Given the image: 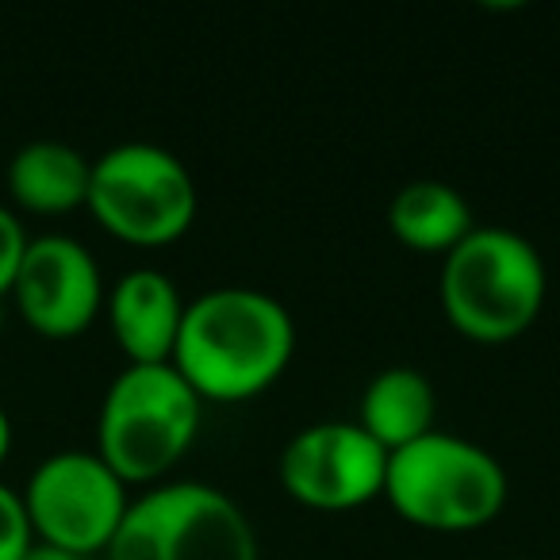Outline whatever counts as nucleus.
I'll return each mask as SVG.
<instances>
[{
    "label": "nucleus",
    "instance_id": "f257e3e1",
    "mask_svg": "<svg viewBox=\"0 0 560 560\" xmlns=\"http://www.w3.org/2000/svg\"><path fill=\"white\" fill-rule=\"evenodd\" d=\"M292 350L296 323L289 307L249 284H223L185 304L173 369L200 399H246L289 369Z\"/></svg>",
    "mask_w": 560,
    "mask_h": 560
},
{
    "label": "nucleus",
    "instance_id": "f03ea898",
    "mask_svg": "<svg viewBox=\"0 0 560 560\" xmlns=\"http://www.w3.org/2000/svg\"><path fill=\"white\" fill-rule=\"evenodd\" d=\"M442 307L472 342H511L545 304V261L511 226H472L442 257Z\"/></svg>",
    "mask_w": 560,
    "mask_h": 560
},
{
    "label": "nucleus",
    "instance_id": "7ed1b4c3",
    "mask_svg": "<svg viewBox=\"0 0 560 560\" xmlns=\"http://www.w3.org/2000/svg\"><path fill=\"white\" fill-rule=\"evenodd\" d=\"M196 430L200 396L173 361L127 365L104 392L96 453L124 483H147L185 457Z\"/></svg>",
    "mask_w": 560,
    "mask_h": 560
},
{
    "label": "nucleus",
    "instance_id": "20e7f679",
    "mask_svg": "<svg viewBox=\"0 0 560 560\" xmlns=\"http://www.w3.org/2000/svg\"><path fill=\"white\" fill-rule=\"evenodd\" d=\"M384 495L399 514L427 529H476L506 503V472L483 445L450 430H430L388 453Z\"/></svg>",
    "mask_w": 560,
    "mask_h": 560
},
{
    "label": "nucleus",
    "instance_id": "39448f33",
    "mask_svg": "<svg viewBox=\"0 0 560 560\" xmlns=\"http://www.w3.org/2000/svg\"><path fill=\"white\" fill-rule=\"evenodd\" d=\"M108 560H261L246 511L226 491L173 480L131 499Z\"/></svg>",
    "mask_w": 560,
    "mask_h": 560
},
{
    "label": "nucleus",
    "instance_id": "423d86ee",
    "mask_svg": "<svg viewBox=\"0 0 560 560\" xmlns=\"http://www.w3.org/2000/svg\"><path fill=\"white\" fill-rule=\"evenodd\" d=\"M89 211L135 246H162L192 226L200 196L188 165L158 142H119L89 173Z\"/></svg>",
    "mask_w": 560,
    "mask_h": 560
},
{
    "label": "nucleus",
    "instance_id": "0eeeda50",
    "mask_svg": "<svg viewBox=\"0 0 560 560\" xmlns=\"http://www.w3.org/2000/svg\"><path fill=\"white\" fill-rule=\"evenodd\" d=\"M24 506L39 541L89 557L112 545L131 499L101 453L62 450L35 465Z\"/></svg>",
    "mask_w": 560,
    "mask_h": 560
},
{
    "label": "nucleus",
    "instance_id": "6e6552de",
    "mask_svg": "<svg viewBox=\"0 0 560 560\" xmlns=\"http://www.w3.org/2000/svg\"><path fill=\"white\" fill-rule=\"evenodd\" d=\"M388 450L346 419L312 422L280 450V483L292 499L319 511L361 506L384 491Z\"/></svg>",
    "mask_w": 560,
    "mask_h": 560
},
{
    "label": "nucleus",
    "instance_id": "1a4fd4ad",
    "mask_svg": "<svg viewBox=\"0 0 560 560\" xmlns=\"http://www.w3.org/2000/svg\"><path fill=\"white\" fill-rule=\"evenodd\" d=\"M12 296L24 323L43 338H73L104 304L101 265L70 234H39L27 242Z\"/></svg>",
    "mask_w": 560,
    "mask_h": 560
},
{
    "label": "nucleus",
    "instance_id": "9d476101",
    "mask_svg": "<svg viewBox=\"0 0 560 560\" xmlns=\"http://www.w3.org/2000/svg\"><path fill=\"white\" fill-rule=\"evenodd\" d=\"M185 300L162 269H131L108 292V323L131 365L173 361Z\"/></svg>",
    "mask_w": 560,
    "mask_h": 560
},
{
    "label": "nucleus",
    "instance_id": "9b49d317",
    "mask_svg": "<svg viewBox=\"0 0 560 560\" xmlns=\"http://www.w3.org/2000/svg\"><path fill=\"white\" fill-rule=\"evenodd\" d=\"M93 162L78 147L58 139H35L9 162V192L24 211L62 215L85 203Z\"/></svg>",
    "mask_w": 560,
    "mask_h": 560
},
{
    "label": "nucleus",
    "instance_id": "f8f14e48",
    "mask_svg": "<svg viewBox=\"0 0 560 560\" xmlns=\"http://www.w3.org/2000/svg\"><path fill=\"white\" fill-rule=\"evenodd\" d=\"M438 396L427 373L411 365H392L365 384L358 427L373 434L384 450H404L415 438L434 430Z\"/></svg>",
    "mask_w": 560,
    "mask_h": 560
},
{
    "label": "nucleus",
    "instance_id": "ddd939ff",
    "mask_svg": "<svg viewBox=\"0 0 560 560\" xmlns=\"http://www.w3.org/2000/svg\"><path fill=\"white\" fill-rule=\"evenodd\" d=\"M388 223L404 246L419 254H450L472 231V208L450 180L419 177L407 180L388 203Z\"/></svg>",
    "mask_w": 560,
    "mask_h": 560
},
{
    "label": "nucleus",
    "instance_id": "4468645a",
    "mask_svg": "<svg viewBox=\"0 0 560 560\" xmlns=\"http://www.w3.org/2000/svg\"><path fill=\"white\" fill-rule=\"evenodd\" d=\"M35 545V529L27 518L24 495L0 483V560H24Z\"/></svg>",
    "mask_w": 560,
    "mask_h": 560
},
{
    "label": "nucleus",
    "instance_id": "2eb2a0df",
    "mask_svg": "<svg viewBox=\"0 0 560 560\" xmlns=\"http://www.w3.org/2000/svg\"><path fill=\"white\" fill-rule=\"evenodd\" d=\"M24 249H27L24 223H20V219L12 215L4 203H0V296H4V292H12V284H16Z\"/></svg>",
    "mask_w": 560,
    "mask_h": 560
},
{
    "label": "nucleus",
    "instance_id": "dca6fc26",
    "mask_svg": "<svg viewBox=\"0 0 560 560\" xmlns=\"http://www.w3.org/2000/svg\"><path fill=\"white\" fill-rule=\"evenodd\" d=\"M24 560H85V557H78V552H70V549H58V545L35 541Z\"/></svg>",
    "mask_w": 560,
    "mask_h": 560
},
{
    "label": "nucleus",
    "instance_id": "f3484780",
    "mask_svg": "<svg viewBox=\"0 0 560 560\" xmlns=\"http://www.w3.org/2000/svg\"><path fill=\"white\" fill-rule=\"evenodd\" d=\"M9 450H12V422H9V415H4V407H0V465H4Z\"/></svg>",
    "mask_w": 560,
    "mask_h": 560
},
{
    "label": "nucleus",
    "instance_id": "a211bd4d",
    "mask_svg": "<svg viewBox=\"0 0 560 560\" xmlns=\"http://www.w3.org/2000/svg\"><path fill=\"white\" fill-rule=\"evenodd\" d=\"M514 560H529V557H514Z\"/></svg>",
    "mask_w": 560,
    "mask_h": 560
}]
</instances>
